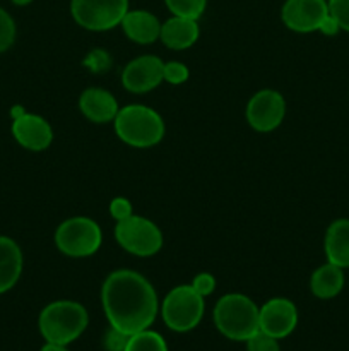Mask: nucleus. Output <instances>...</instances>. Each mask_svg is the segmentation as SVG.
Returning <instances> with one entry per match:
<instances>
[{
  "label": "nucleus",
  "instance_id": "3",
  "mask_svg": "<svg viewBox=\"0 0 349 351\" xmlns=\"http://www.w3.org/2000/svg\"><path fill=\"white\" fill-rule=\"evenodd\" d=\"M259 312L255 302L242 293L224 295L214 307V324L222 336L233 341H246L259 326Z\"/></svg>",
  "mask_w": 349,
  "mask_h": 351
},
{
  "label": "nucleus",
  "instance_id": "6",
  "mask_svg": "<svg viewBox=\"0 0 349 351\" xmlns=\"http://www.w3.org/2000/svg\"><path fill=\"white\" fill-rule=\"evenodd\" d=\"M204 308V297H201L190 285H180L164 297L161 315L171 331L188 332L202 321Z\"/></svg>",
  "mask_w": 349,
  "mask_h": 351
},
{
  "label": "nucleus",
  "instance_id": "30",
  "mask_svg": "<svg viewBox=\"0 0 349 351\" xmlns=\"http://www.w3.org/2000/svg\"><path fill=\"white\" fill-rule=\"evenodd\" d=\"M318 31H320L322 34H325V36H335V34H337L339 31H341V27H339L337 21H335L334 17H332V14L328 12V16L325 17L324 21H322V24H320V27H318Z\"/></svg>",
  "mask_w": 349,
  "mask_h": 351
},
{
  "label": "nucleus",
  "instance_id": "9",
  "mask_svg": "<svg viewBox=\"0 0 349 351\" xmlns=\"http://www.w3.org/2000/svg\"><path fill=\"white\" fill-rule=\"evenodd\" d=\"M286 117V101L274 89H262L250 98L246 105V120L257 132H272Z\"/></svg>",
  "mask_w": 349,
  "mask_h": 351
},
{
  "label": "nucleus",
  "instance_id": "29",
  "mask_svg": "<svg viewBox=\"0 0 349 351\" xmlns=\"http://www.w3.org/2000/svg\"><path fill=\"white\" fill-rule=\"evenodd\" d=\"M201 297H209L216 290V278L211 273H201L194 278L190 285Z\"/></svg>",
  "mask_w": 349,
  "mask_h": 351
},
{
  "label": "nucleus",
  "instance_id": "19",
  "mask_svg": "<svg viewBox=\"0 0 349 351\" xmlns=\"http://www.w3.org/2000/svg\"><path fill=\"white\" fill-rule=\"evenodd\" d=\"M344 288V269L335 264H324L311 274L310 290L320 300H331L337 297Z\"/></svg>",
  "mask_w": 349,
  "mask_h": 351
},
{
  "label": "nucleus",
  "instance_id": "13",
  "mask_svg": "<svg viewBox=\"0 0 349 351\" xmlns=\"http://www.w3.org/2000/svg\"><path fill=\"white\" fill-rule=\"evenodd\" d=\"M298 324L296 305L287 298H272L260 307V331L281 339L289 336Z\"/></svg>",
  "mask_w": 349,
  "mask_h": 351
},
{
  "label": "nucleus",
  "instance_id": "18",
  "mask_svg": "<svg viewBox=\"0 0 349 351\" xmlns=\"http://www.w3.org/2000/svg\"><path fill=\"white\" fill-rule=\"evenodd\" d=\"M23 252L9 237H0V295L16 287L23 273Z\"/></svg>",
  "mask_w": 349,
  "mask_h": 351
},
{
  "label": "nucleus",
  "instance_id": "24",
  "mask_svg": "<svg viewBox=\"0 0 349 351\" xmlns=\"http://www.w3.org/2000/svg\"><path fill=\"white\" fill-rule=\"evenodd\" d=\"M188 67L181 62H168L163 65V81L170 82V84H183L188 81Z\"/></svg>",
  "mask_w": 349,
  "mask_h": 351
},
{
  "label": "nucleus",
  "instance_id": "5",
  "mask_svg": "<svg viewBox=\"0 0 349 351\" xmlns=\"http://www.w3.org/2000/svg\"><path fill=\"white\" fill-rule=\"evenodd\" d=\"M103 242L101 228L86 216H74L62 223L55 232V243L64 256L82 259L98 252Z\"/></svg>",
  "mask_w": 349,
  "mask_h": 351
},
{
  "label": "nucleus",
  "instance_id": "4",
  "mask_svg": "<svg viewBox=\"0 0 349 351\" xmlns=\"http://www.w3.org/2000/svg\"><path fill=\"white\" fill-rule=\"evenodd\" d=\"M88 321V312L81 304L72 300H58L41 311L38 326L47 343L67 346L84 332Z\"/></svg>",
  "mask_w": 349,
  "mask_h": 351
},
{
  "label": "nucleus",
  "instance_id": "10",
  "mask_svg": "<svg viewBox=\"0 0 349 351\" xmlns=\"http://www.w3.org/2000/svg\"><path fill=\"white\" fill-rule=\"evenodd\" d=\"M12 136L24 149L44 151L53 141L51 125L40 115L26 113L21 106H14L12 112Z\"/></svg>",
  "mask_w": 349,
  "mask_h": 351
},
{
  "label": "nucleus",
  "instance_id": "21",
  "mask_svg": "<svg viewBox=\"0 0 349 351\" xmlns=\"http://www.w3.org/2000/svg\"><path fill=\"white\" fill-rule=\"evenodd\" d=\"M173 16L198 19L207 7V0H164Z\"/></svg>",
  "mask_w": 349,
  "mask_h": 351
},
{
  "label": "nucleus",
  "instance_id": "7",
  "mask_svg": "<svg viewBox=\"0 0 349 351\" xmlns=\"http://www.w3.org/2000/svg\"><path fill=\"white\" fill-rule=\"evenodd\" d=\"M115 239L122 249L137 257L156 256L163 247V233L151 219L132 215L115 226Z\"/></svg>",
  "mask_w": 349,
  "mask_h": 351
},
{
  "label": "nucleus",
  "instance_id": "15",
  "mask_svg": "<svg viewBox=\"0 0 349 351\" xmlns=\"http://www.w3.org/2000/svg\"><path fill=\"white\" fill-rule=\"evenodd\" d=\"M122 27L127 38L139 45H151L159 40L161 23L149 10H129L123 17Z\"/></svg>",
  "mask_w": 349,
  "mask_h": 351
},
{
  "label": "nucleus",
  "instance_id": "32",
  "mask_svg": "<svg viewBox=\"0 0 349 351\" xmlns=\"http://www.w3.org/2000/svg\"><path fill=\"white\" fill-rule=\"evenodd\" d=\"M12 3H16V5H27V3H31L33 0H10Z\"/></svg>",
  "mask_w": 349,
  "mask_h": 351
},
{
  "label": "nucleus",
  "instance_id": "20",
  "mask_svg": "<svg viewBox=\"0 0 349 351\" xmlns=\"http://www.w3.org/2000/svg\"><path fill=\"white\" fill-rule=\"evenodd\" d=\"M125 351H168L166 341L157 332L144 329L129 338Z\"/></svg>",
  "mask_w": 349,
  "mask_h": 351
},
{
  "label": "nucleus",
  "instance_id": "16",
  "mask_svg": "<svg viewBox=\"0 0 349 351\" xmlns=\"http://www.w3.org/2000/svg\"><path fill=\"white\" fill-rule=\"evenodd\" d=\"M197 19L173 16L161 24L159 40L171 50H187L198 40Z\"/></svg>",
  "mask_w": 349,
  "mask_h": 351
},
{
  "label": "nucleus",
  "instance_id": "22",
  "mask_svg": "<svg viewBox=\"0 0 349 351\" xmlns=\"http://www.w3.org/2000/svg\"><path fill=\"white\" fill-rule=\"evenodd\" d=\"M16 41V23L7 10L0 7V53L9 50Z\"/></svg>",
  "mask_w": 349,
  "mask_h": 351
},
{
  "label": "nucleus",
  "instance_id": "27",
  "mask_svg": "<svg viewBox=\"0 0 349 351\" xmlns=\"http://www.w3.org/2000/svg\"><path fill=\"white\" fill-rule=\"evenodd\" d=\"M129 335L118 331L115 328H109L108 332L103 338V345H105L106 351H125L127 343H129Z\"/></svg>",
  "mask_w": 349,
  "mask_h": 351
},
{
  "label": "nucleus",
  "instance_id": "12",
  "mask_svg": "<svg viewBox=\"0 0 349 351\" xmlns=\"http://www.w3.org/2000/svg\"><path fill=\"white\" fill-rule=\"evenodd\" d=\"M164 62L156 55H142L125 65L122 72V84L127 91L142 95L156 89L163 82Z\"/></svg>",
  "mask_w": 349,
  "mask_h": 351
},
{
  "label": "nucleus",
  "instance_id": "23",
  "mask_svg": "<svg viewBox=\"0 0 349 351\" xmlns=\"http://www.w3.org/2000/svg\"><path fill=\"white\" fill-rule=\"evenodd\" d=\"M82 65H84L88 71H91L92 74H103V72H106L112 67V57H109L105 50L96 48V50H91L86 55Z\"/></svg>",
  "mask_w": 349,
  "mask_h": 351
},
{
  "label": "nucleus",
  "instance_id": "11",
  "mask_svg": "<svg viewBox=\"0 0 349 351\" xmlns=\"http://www.w3.org/2000/svg\"><path fill=\"white\" fill-rule=\"evenodd\" d=\"M328 16L327 0H286L281 10V19L296 33L318 31L322 21Z\"/></svg>",
  "mask_w": 349,
  "mask_h": 351
},
{
  "label": "nucleus",
  "instance_id": "31",
  "mask_svg": "<svg viewBox=\"0 0 349 351\" xmlns=\"http://www.w3.org/2000/svg\"><path fill=\"white\" fill-rule=\"evenodd\" d=\"M41 351H68L64 345H55V343H47V345L41 348Z\"/></svg>",
  "mask_w": 349,
  "mask_h": 351
},
{
  "label": "nucleus",
  "instance_id": "2",
  "mask_svg": "<svg viewBox=\"0 0 349 351\" xmlns=\"http://www.w3.org/2000/svg\"><path fill=\"white\" fill-rule=\"evenodd\" d=\"M113 123L118 139L139 149L156 146L164 137V120L149 106H123L118 110Z\"/></svg>",
  "mask_w": 349,
  "mask_h": 351
},
{
  "label": "nucleus",
  "instance_id": "28",
  "mask_svg": "<svg viewBox=\"0 0 349 351\" xmlns=\"http://www.w3.org/2000/svg\"><path fill=\"white\" fill-rule=\"evenodd\" d=\"M109 215H112V218L115 219L116 223L123 221V219L130 218V216L133 215L132 204H130L129 199L115 197L112 201V204H109Z\"/></svg>",
  "mask_w": 349,
  "mask_h": 351
},
{
  "label": "nucleus",
  "instance_id": "26",
  "mask_svg": "<svg viewBox=\"0 0 349 351\" xmlns=\"http://www.w3.org/2000/svg\"><path fill=\"white\" fill-rule=\"evenodd\" d=\"M328 12L337 21L341 31L349 33V0H328Z\"/></svg>",
  "mask_w": 349,
  "mask_h": 351
},
{
  "label": "nucleus",
  "instance_id": "1",
  "mask_svg": "<svg viewBox=\"0 0 349 351\" xmlns=\"http://www.w3.org/2000/svg\"><path fill=\"white\" fill-rule=\"evenodd\" d=\"M101 304L109 326L129 336L149 329L159 308L153 285L130 269L108 274L101 288Z\"/></svg>",
  "mask_w": 349,
  "mask_h": 351
},
{
  "label": "nucleus",
  "instance_id": "8",
  "mask_svg": "<svg viewBox=\"0 0 349 351\" xmlns=\"http://www.w3.org/2000/svg\"><path fill=\"white\" fill-rule=\"evenodd\" d=\"M75 23L89 31H108L122 24L129 12V0H72Z\"/></svg>",
  "mask_w": 349,
  "mask_h": 351
},
{
  "label": "nucleus",
  "instance_id": "33",
  "mask_svg": "<svg viewBox=\"0 0 349 351\" xmlns=\"http://www.w3.org/2000/svg\"><path fill=\"white\" fill-rule=\"evenodd\" d=\"M327 2H328V0H327Z\"/></svg>",
  "mask_w": 349,
  "mask_h": 351
},
{
  "label": "nucleus",
  "instance_id": "17",
  "mask_svg": "<svg viewBox=\"0 0 349 351\" xmlns=\"http://www.w3.org/2000/svg\"><path fill=\"white\" fill-rule=\"evenodd\" d=\"M324 250L327 263L348 269L349 267V219L341 218L331 223L325 232Z\"/></svg>",
  "mask_w": 349,
  "mask_h": 351
},
{
  "label": "nucleus",
  "instance_id": "25",
  "mask_svg": "<svg viewBox=\"0 0 349 351\" xmlns=\"http://www.w3.org/2000/svg\"><path fill=\"white\" fill-rule=\"evenodd\" d=\"M246 350L248 351H281L279 343L276 338L266 335L262 331H257L252 338L246 339Z\"/></svg>",
  "mask_w": 349,
  "mask_h": 351
},
{
  "label": "nucleus",
  "instance_id": "14",
  "mask_svg": "<svg viewBox=\"0 0 349 351\" xmlns=\"http://www.w3.org/2000/svg\"><path fill=\"white\" fill-rule=\"evenodd\" d=\"M79 110L94 123L113 122L120 106L115 96L101 88H89L79 98Z\"/></svg>",
  "mask_w": 349,
  "mask_h": 351
}]
</instances>
